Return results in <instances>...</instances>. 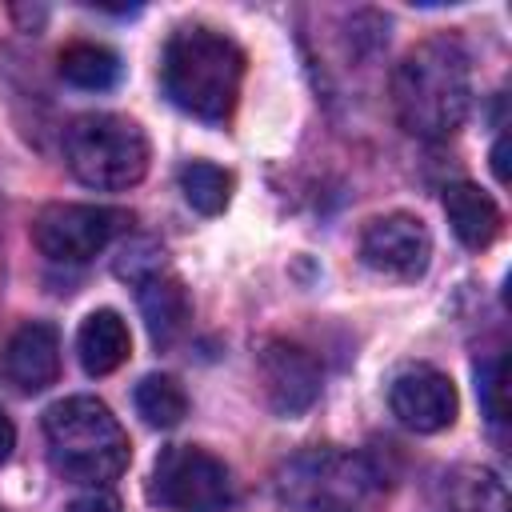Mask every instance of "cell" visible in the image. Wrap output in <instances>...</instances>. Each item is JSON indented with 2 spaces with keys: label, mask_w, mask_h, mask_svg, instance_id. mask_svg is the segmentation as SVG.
Wrapping results in <instances>:
<instances>
[{
  "label": "cell",
  "mask_w": 512,
  "mask_h": 512,
  "mask_svg": "<svg viewBox=\"0 0 512 512\" xmlns=\"http://www.w3.org/2000/svg\"><path fill=\"white\" fill-rule=\"evenodd\" d=\"M468 52L456 36L420 40L392 76V104L404 132L420 140H448L468 116Z\"/></svg>",
  "instance_id": "1"
},
{
  "label": "cell",
  "mask_w": 512,
  "mask_h": 512,
  "mask_svg": "<svg viewBox=\"0 0 512 512\" xmlns=\"http://www.w3.org/2000/svg\"><path fill=\"white\" fill-rule=\"evenodd\" d=\"M160 80L176 108H184L196 120L220 124L236 108L240 80H244V52L224 32L180 28L164 44Z\"/></svg>",
  "instance_id": "2"
},
{
  "label": "cell",
  "mask_w": 512,
  "mask_h": 512,
  "mask_svg": "<svg viewBox=\"0 0 512 512\" xmlns=\"http://www.w3.org/2000/svg\"><path fill=\"white\" fill-rule=\"evenodd\" d=\"M48 460L76 484H104L128 468V432L96 396H68L44 412Z\"/></svg>",
  "instance_id": "3"
},
{
  "label": "cell",
  "mask_w": 512,
  "mask_h": 512,
  "mask_svg": "<svg viewBox=\"0 0 512 512\" xmlns=\"http://www.w3.org/2000/svg\"><path fill=\"white\" fill-rule=\"evenodd\" d=\"M68 168L80 184L100 192H120L144 180L148 172V140L140 124L116 112H88L68 128L64 140Z\"/></svg>",
  "instance_id": "4"
},
{
  "label": "cell",
  "mask_w": 512,
  "mask_h": 512,
  "mask_svg": "<svg viewBox=\"0 0 512 512\" xmlns=\"http://www.w3.org/2000/svg\"><path fill=\"white\" fill-rule=\"evenodd\" d=\"M148 496L172 512H220L232 500V476L212 452L172 444L156 456Z\"/></svg>",
  "instance_id": "5"
},
{
  "label": "cell",
  "mask_w": 512,
  "mask_h": 512,
  "mask_svg": "<svg viewBox=\"0 0 512 512\" xmlns=\"http://www.w3.org/2000/svg\"><path fill=\"white\" fill-rule=\"evenodd\" d=\"M128 224V216L120 208H96V204H48L36 224H32V240L36 248L56 260V264H84L92 260L120 228Z\"/></svg>",
  "instance_id": "6"
},
{
  "label": "cell",
  "mask_w": 512,
  "mask_h": 512,
  "mask_svg": "<svg viewBox=\"0 0 512 512\" xmlns=\"http://www.w3.org/2000/svg\"><path fill=\"white\" fill-rule=\"evenodd\" d=\"M360 256L368 268L396 276V280H416L424 276L428 260H432V236L428 228L408 216V212H388L376 216L364 236H360Z\"/></svg>",
  "instance_id": "7"
},
{
  "label": "cell",
  "mask_w": 512,
  "mask_h": 512,
  "mask_svg": "<svg viewBox=\"0 0 512 512\" xmlns=\"http://www.w3.org/2000/svg\"><path fill=\"white\" fill-rule=\"evenodd\" d=\"M388 404H392V416H396L404 428L420 432V436L452 428L456 408H460V400H456V384H452L444 372L428 368V364L404 368V372L392 380Z\"/></svg>",
  "instance_id": "8"
},
{
  "label": "cell",
  "mask_w": 512,
  "mask_h": 512,
  "mask_svg": "<svg viewBox=\"0 0 512 512\" xmlns=\"http://www.w3.org/2000/svg\"><path fill=\"white\" fill-rule=\"evenodd\" d=\"M260 380H264L268 404L280 416H300L320 396V368H316V360L304 348L284 344V340L264 344V352H260Z\"/></svg>",
  "instance_id": "9"
},
{
  "label": "cell",
  "mask_w": 512,
  "mask_h": 512,
  "mask_svg": "<svg viewBox=\"0 0 512 512\" xmlns=\"http://www.w3.org/2000/svg\"><path fill=\"white\" fill-rule=\"evenodd\" d=\"M0 372L20 392H44L60 376V336L52 324L32 320L12 332L0 356Z\"/></svg>",
  "instance_id": "10"
},
{
  "label": "cell",
  "mask_w": 512,
  "mask_h": 512,
  "mask_svg": "<svg viewBox=\"0 0 512 512\" xmlns=\"http://www.w3.org/2000/svg\"><path fill=\"white\" fill-rule=\"evenodd\" d=\"M132 352V336L120 312L112 308H96L84 316L80 332H76V356L84 364L88 376H108L116 372Z\"/></svg>",
  "instance_id": "11"
},
{
  "label": "cell",
  "mask_w": 512,
  "mask_h": 512,
  "mask_svg": "<svg viewBox=\"0 0 512 512\" xmlns=\"http://www.w3.org/2000/svg\"><path fill=\"white\" fill-rule=\"evenodd\" d=\"M444 216H448L456 240L464 248H476V252L488 248L496 240V232H500V208H496V200L480 184H468V180L444 188Z\"/></svg>",
  "instance_id": "12"
},
{
  "label": "cell",
  "mask_w": 512,
  "mask_h": 512,
  "mask_svg": "<svg viewBox=\"0 0 512 512\" xmlns=\"http://www.w3.org/2000/svg\"><path fill=\"white\" fill-rule=\"evenodd\" d=\"M136 296H140V312L148 320V332L156 344H172L184 324H188V296L184 284L176 276H168L164 268L148 272L136 280Z\"/></svg>",
  "instance_id": "13"
},
{
  "label": "cell",
  "mask_w": 512,
  "mask_h": 512,
  "mask_svg": "<svg viewBox=\"0 0 512 512\" xmlns=\"http://www.w3.org/2000/svg\"><path fill=\"white\" fill-rule=\"evenodd\" d=\"M60 76L76 88H88V92H104L120 80V56L104 44H92V40H80V44H68L60 52Z\"/></svg>",
  "instance_id": "14"
},
{
  "label": "cell",
  "mask_w": 512,
  "mask_h": 512,
  "mask_svg": "<svg viewBox=\"0 0 512 512\" xmlns=\"http://www.w3.org/2000/svg\"><path fill=\"white\" fill-rule=\"evenodd\" d=\"M136 412L152 424V428H176L180 420H184V412H188V396H184V388L172 380V376H164V372H152V376H144L140 384H136Z\"/></svg>",
  "instance_id": "15"
},
{
  "label": "cell",
  "mask_w": 512,
  "mask_h": 512,
  "mask_svg": "<svg viewBox=\"0 0 512 512\" xmlns=\"http://www.w3.org/2000/svg\"><path fill=\"white\" fill-rule=\"evenodd\" d=\"M180 192H184V200H188L196 212L216 216V212H224L228 200H232V176H228L224 168L208 164V160H192V164L180 168Z\"/></svg>",
  "instance_id": "16"
},
{
  "label": "cell",
  "mask_w": 512,
  "mask_h": 512,
  "mask_svg": "<svg viewBox=\"0 0 512 512\" xmlns=\"http://www.w3.org/2000/svg\"><path fill=\"white\" fill-rule=\"evenodd\" d=\"M452 504L456 512H508V488L492 468H468L452 488Z\"/></svg>",
  "instance_id": "17"
},
{
  "label": "cell",
  "mask_w": 512,
  "mask_h": 512,
  "mask_svg": "<svg viewBox=\"0 0 512 512\" xmlns=\"http://www.w3.org/2000/svg\"><path fill=\"white\" fill-rule=\"evenodd\" d=\"M504 376H508L504 356H488V360L476 368V392H480V408H484V416H488L492 424H504V420H508Z\"/></svg>",
  "instance_id": "18"
},
{
  "label": "cell",
  "mask_w": 512,
  "mask_h": 512,
  "mask_svg": "<svg viewBox=\"0 0 512 512\" xmlns=\"http://www.w3.org/2000/svg\"><path fill=\"white\" fill-rule=\"evenodd\" d=\"M68 512H120V500L112 492H104V488H92V492L76 496L68 504Z\"/></svg>",
  "instance_id": "19"
},
{
  "label": "cell",
  "mask_w": 512,
  "mask_h": 512,
  "mask_svg": "<svg viewBox=\"0 0 512 512\" xmlns=\"http://www.w3.org/2000/svg\"><path fill=\"white\" fill-rule=\"evenodd\" d=\"M12 448H16V428H12V420L0 412V464L12 456Z\"/></svg>",
  "instance_id": "20"
},
{
  "label": "cell",
  "mask_w": 512,
  "mask_h": 512,
  "mask_svg": "<svg viewBox=\"0 0 512 512\" xmlns=\"http://www.w3.org/2000/svg\"><path fill=\"white\" fill-rule=\"evenodd\" d=\"M504 152H508V136H500V140H496V148H492V172H496V180H500V184L508 180V164H504Z\"/></svg>",
  "instance_id": "21"
},
{
  "label": "cell",
  "mask_w": 512,
  "mask_h": 512,
  "mask_svg": "<svg viewBox=\"0 0 512 512\" xmlns=\"http://www.w3.org/2000/svg\"><path fill=\"white\" fill-rule=\"evenodd\" d=\"M320 512H356V508H348V504H320Z\"/></svg>",
  "instance_id": "22"
}]
</instances>
